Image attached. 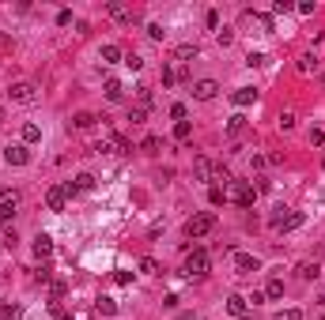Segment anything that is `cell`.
<instances>
[{"label": "cell", "instance_id": "cell-27", "mask_svg": "<svg viewBox=\"0 0 325 320\" xmlns=\"http://www.w3.org/2000/svg\"><path fill=\"white\" fill-rule=\"evenodd\" d=\"M189 132H193V124H189V121H178L174 124V140H189Z\"/></svg>", "mask_w": 325, "mask_h": 320}, {"label": "cell", "instance_id": "cell-20", "mask_svg": "<svg viewBox=\"0 0 325 320\" xmlns=\"http://www.w3.org/2000/svg\"><path fill=\"white\" fill-rule=\"evenodd\" d=\"M102 91H106V98H110V102H121V94H125L118 79H106V87H102Z\"/></svg>", "mask_w": 325, "mask_h": 320}, {"label": "cell", "instance_id": "cell-46", "mask_svg": "<svg viewBox=\"0 0 325 320\" xmlns=\"http://www.w3.org/2000/svg\"><path fill=\"white\" fill-rule=\"evenodd\" d=\"M204 23L212 26V31H219V12H208V15H204Z\"/></svg>", "mask_w": 325, "mask_h": 320}, {"label": "cell", "instance_id": "cell-22", "mask_svg": "<svg viewBox=\"0 0 325 320\" xmlns=\"http://www.w3.org/2000/svg\"><path fill=\"white\" fill-rule=\"evenodd\" d=\"M318 275H321L318 264H310V260H307V264H299V279H307V283H310V279H318Z\"/></svg>", "mask_w": 325, "mask_h": 320}, {"label": "cell", "instance_id": "cell-38", "mask_svg": "<svg viewBox=\"0 0 325 320\" xmlns=\"http://www.w3.org/2000/svg\"><path fill=\"white\" fill-rule=\"evenodd\" d=\"M163 34H167V31H163L159 23H148V38H155V42H163Z\"/></svg>", "mask_w": 325, "mask_h": 320}, {"label": "cell", "instance_id": "cell-40", "mask_svg": "<svg viewBox=\"0 0 325 320\" xmlns=\"http://www.w3.org/2000/svg\"><path fill=\"white\" fill-rule=\"evenodd\" d=\"M72 23V12L68 8H61V12H57V26H68Z\"/></svg>", "mask_w": 325, "mask_h": 320}, {"label": "cell", "instance_id": "cell-28", "mask_svg": "<svg viewBox=\"0 0 325 320\" xmlns=\"http://www.w3.org/2000/svg\"><path fill=\"white\" fill-rule=\"evenodd\" d=\"M253 23L261 26V31H269V34H272V15H261V12H253Z\"/></svg>", "mask_w": 325, "mask_h": 320}, {"label": "cell", "instance_id": "cell-29", "mask_svg": "<svg viewBox=\"0 0 325 320\" xmlns=\"http://www.w3.org/2000/svg\"><path fill=\"white\" fill-rule=\"evenodd\" d=\"M216 42H219V45H231V42H235V31H231V26H223V31H216Z\"/></svg>", "mask_w": 325, "mask_h": 320}, {"label": "cell", "instance_id": "cell-24", "mask_svg": "<svg viewBox=\"0 0 325 320\" xmlns=\"http://www.w3.org/2000/svg\"><path fill=\"white\" fill-rule=\"evenodd\" d=\"M42 140V128L38 124H23V143H38Z\"/></svg>", "mask_w": 325, "mask_h": 320}, {"label": "cell", "instance_id": "cell-25", "mask_svg": "<svg viewBox=\"0 0 325 320\" xmlns=\"http://www.w3.org/2000/svg\"><path fill=\"white\" fill-rule=\"evenodd\" d=\"M314 68H318V57H314V53H303L299 57V72H314Z\"/></svg>", "mask_w": 325, "mask_h": 320}, {"label": "cell", "instance_id": "cell-49", "mask_svg": "<svg viewBox=\"0 0 325 320\" xmlns=\"http://www.w3.org/2000/svg\"><path fill=\"white\" fill-rule=\"evenodd\" d=\"M321 320H325V313H321Z\"/></svg>", "mask_w": 325, "mask_h": 320}, {"label": "cell", "instance_id": "cell-13", "mask_svg": "<svg viewBox=\"0 0 325 320\" xmlns=\"http://www.w3.org/2000/svg\"><path fill=\"white\" fill-rule=\"evenodd\" d=\"M102 64H125L121 45H102Z\"/></svg>", "mask_w": 325, "mask_h": 320}, {"label": "cell", "instance_id": "cell-6", "mask_svg": "<svg viewBox=\"0 0 325 320\" xmlns=\"http://www.w3.org/2000/svg\"><path fill=\"white\" fill-rule=\"evenodd\" d=\"M208 264H212V260H208V253H204V249H193V253L185 256V271H189V275H204V271H208Z\"/></svg>", "mask_w": 325, "mask_h": 320}, {"label": "cell", "instance_id": "cell-19", "mask_svg": "<svg viewBox=\"0 0 325 320\" xmlns=\"http://www.w3.org/2000/svg\"><path fill=\"white\" fill-rule=\"evenodd\" d=\"M95 309H99L102 316H113V313H118V302H113V298H99V302H95Z\"/></svg>", "mask_w": 325, "mask_h": 320}, {"label": "cell", "instance_id": "cell-48", "mask_svg": "<svg viewBox=\"0 0 325 320\" xmlns=\"http://www.w3.org/2000/svg\"><path fill=\"white\" fill-rule=\"evenodd\" d=\"M8 316H15V305H0V320H8Z\"/></svg>", "mask_w": 325, "mask_h": 320}, {"label": "cell", "instance_id": "cell-8", "mask_svg": "<svg viewBox=\"0 0 325 320\" xmlns=\"http://www.w3.org/2000/svg\"><path fill=\"white\" fill-rule=\"evenodd\" d=\"M272 226L276 230H295V226H303V215L299 211H288V215H284V207H280V215H272Z\"/></svg>", "mask_w": 325, "mask_h": 320}, {"label": "cell", "instance_id": "cell-9", "mask_svg": "<svg viewBox=\"0 0 325 320\" xmlns=\"http://www.w3.org/2000/svg\"><path fill=\"white\" fill-rule=\"evenodd\" d=\"M246 309H250V302H246L242 294H231V298H227V313H231L235 320H242V316H246Z\"/></svg>", "mask_w": 325, "mask_h": 320}, {"label": "cell", "instance_id": "cell-21", "mask_svg": "<svg viewBox=\"0 0 325 320\" xmlns=\"http://www.w3.org/2000/svg\"><path fill=\"white\" fill-rule=\"evenodd\" d=\"M159 147H163L159 136H144V143H140V151H144V154H159Z\"/></svg>", "mask_w": 325, "mask_h": 320}, {"label": "cell", "instance_id": "cell-43", "mask_svg": "<svg viewBox=\"0 0 325 320\" xmlns=\"http://www.w3.org/2000/svg\"><path fill=\"white\" fill-rule=\"evenodd\" d=\"M307 140L314 143V147H318V143H325V132H321V128H310V136H307Z\"/></svg>", "mask_w": 325, "mask_h": 320}, {"label": "cell", "instance_id": "cell-23", "mask_svg": "<svg viewBox=\"0 0 325 320\" xmlns=\"http://www.w3.org/2000/svg\"><path fill=\"white\" fill-rule=\"evenodd\" d=\"M95 121H99V117H95V113H87V110H83V113H76V117H72V124H76V128H91Z\"/></svg>", "mask_w": 325, "mask_h": 320}, {"label": "cell", "instance_id": "cell-42", "mask_svg": "<svg viewBox=\"0 0 325 320\" xmlns=\"http://www.w3.org/2000/svg\"><path fill=\"white\" fill-rule=\"evenodd\" d=\"M269 189H272L269 177H257V181H253V192H269Z\"/></svg>", "mask_w": 325, "mask_h": 320}, {"label": "cell", "instance_id": "cell-41", "mask_svg": "<svg viewBox=\"0 0 325 320\" xmlns=\"http://www.w3.org/2000/svg\"><path fill=\"white\" fill-rule=\"evenodd\" d=\"M91 185H95L91 173H80V177H76V189H91Z\"/></svg>", "mask_w": 325, "mask_h": 320}, {"label": "cell", "instance_id": "cell-50", "mask_svg": "<svg viewBox=\"0 0 325 320\" xmlns=\"http://www.w3.org/2000/svg\"><path fill=\"white\" fill-rule=\"evenodd\" d=\"M242 320H246V316H242Z\"/></svg>", "mask_w": 325, "mask_h": 320}, {"label": "cell", "instance_id": "cell-39", "mask_svg": "<svg viewBox=\"0 0 325 320\" xmlns=\"http://www.w3.org/2000/svg\"><path fill=\"white\" fill-rule=\"evenodd\" d=\"M170 117H174V121H185V105L174 102V105H170Z\"/></svg>", "mask_w": 325, "mask_h": 320}, {"label": "cell", "instance_id": "cell-7", "mask_svg": "<svg viewBox=\"0 0 325 320\" xmlns=\"http://www.w3.org/2000/svg\"><path fill=\"white\" fill-rule=\"evenodd\" d=\"M216 94H219V83H216V79H197V83H193V98H197V102H212Z\"/></svg>", "mask_w": 325, "mask_h": 320}, {"label": "cell", "instance_id": "cell-2", "mask_svg": "<svg viewBox=\"0 0 325 320\" xmlns=\"http://www.w3.org/2000/svg\"><path fill=\"white\" fill-rule=\"evenodd\" d=\"M212 230H216V215H212V211H200V215H193V219H189L185 222V237H204V234H212Z\"/></svg>", "mask_w": 325, "mask_h": 320}, {"label": "cell", "instance_id": "cell-45", "mask_svg": "<svg viewBox=\"0 0 325 320\" xmlns=\"http://www.w3.org/2000/svg\"><path fill=\"white\" fill-rule=\"evenodd\" d=\"M250 166H253V170H265V166H269V158H265V154H253Z\"/></svg>", "mask_w": 325, "mask_h": 320}, {"label": "cell", "instance_id": "cell-15", "mask_svg": "<svg viewBox=\"0 0 325 320\" xmlns=\"http://www.w3.org/2000/svg\"><path fill=\"white\" fill-rule=\"evenodd\" d=\"M265 298H269V302H280L284 298V279H269V283H265Z\"/></svg>", "mask_w": 325, "mask_h": 320}, {"label": "cell", "instance_id": "cell-10", "mask_svg": "<svg viewBox=\"0 0 325 320\" xmlns=\"http://www.w3.org/2000/svg\"><path fill=\"white\" fill-rule=\"evenodd\" d=\"M235 268L242 271V275H253V271H257V256H250V253H235Z\"/></svg>", "mask_w": 325, "mask_h": 320}, {"label": "cell", "instance_id": "cell-33", "mask_svg": "<svg viewBox=\"0 0 325 320\" xmlns=\"http://www.w3.org/2000/svg\"><path fill=\"white\" fill-rule=\"evenodd\" d=\"M136 94H140V110L151 105V87H136Z\"/></svg>", "mask_w": 325, "mask_h": 320}, {"label": "cell", "instance_id": "cell-31", "mask_svg": "<svg viewBox=\"0 0 325 320\" xmlns=\"http://www.w3.org/2000/svg\"><path fill=\"white\" fill-rule=\"evenodd\" d=\"M208 200H212V207H219V203H223V200H227V192L212 185V189H208Z\"/></svg>", "mask_w": 325, "mask_h": 320}, {"label": "cell", "instance_id": "cell-36", "mask_svg": "<svg viewBox=\"0 0 325 320\" xmlns=\"http://www.w3.org/2000/svg\"><path fill=\"white\" fill-rule=\"evenodd\" d=\"M125 68H132V72H140V68H144V61H140L136 53H129V57H125Z\"/></svg>", "mask_w": 325, "mask_h": 320}, {"label": "cell", "instance_id": "cell-12", "mask_svg": "<svg viewBox=\"0 0 325 320\" xmlns=\"http://www.w3.org/2000/svg\"><path fill=\"white\" fill-rule=\"evenodd\" d=\"M231 102L235 105H253L257 102V91H253V87H238V91L231 94Z\"/></svg>", "mask_w": 325, "mask_h": 320}, {"label": "cell", "instance_id": "cell-1", "mask_svg": "<svg viewBox=\"0 0 325 320\" xmlns=\"http://www.w3.org/2000/svg\"><path fill=\"white\" fill-rule=\"evenodd\" d=\"M76 181H64V185H53L50 192H45V207L50 211H64V203H68V196H76Z\"/></svg>", "mask_w": 325, "mask_h": 320}, {"label": "cell", "instance_id": "cell-37", "mask_svg": "<svg viewBox=\"0 0 325 320\" xmlns=\"http://www.w3.org/2000/svg\"><path fill=\"white\" fill-rule=\"evenodd\" d=\"M280 128H284V132L295 128V113H280Z\"/></svg>", "mask_w": 325, "mask_h": 320}, {"label": "cell", "instance_id": "cell-17", "mask_svg": "<svg viewBox=\"0 0 325 320\" xmlns=\"http://www.w3.org/2000/svg\"><path fill=\"white\" fill-rule=\"evenodd\" d=\"M197 53H200V49H197V42H185V45H178V49H174L178 61H193Z\"/></svg>", "mask_w": 325, "mask_h": 320}, {"label": "cell", "instance_id": "cell-11", "mask_svg": "<svg viewBox=\"0 0 325 320\" xmlns=\"http://www.w3.org/2000/svg\"><path fill=\"white\" fill-rule=\"evenodd\" d=\"M31 249H34V256H38V260H45V256L53 253V241H50V234H38Z\"/></svg>", "mask_w": 325, "mask_h": 320}, {"label": "cell", "instance_id": "cell-34", "mask_svg": "<svg viewBox=\"0 0 325 320\" xmlns=\"http://www.w3.org/2000/svg\"><path fill=\"white\" fill-rule=\"evenodd\" d=\"M144 117H148V110H140V105H136V110H129V121L132 124H144Z\"/></svg>", "mask_w": 325, "mask_h": 320}, {"label": "cell", "instance_id": "cell-18", "mask_svg": "<svg viewBox=\"0 0 325 320\" xmlns=\"http://www.w3.org/2000/svg\"><path fill=\"white\" fill-rule=\"evenodd\" d=\"M242 132H246V117H242V113H235V117L227 121V136H242Z\"/></svg>", "mask_w": 325, "mask_h": 320}, {"label": "cell", "instance_id": "cell-30", "mask_svg": "<svg viewBox=\"0 0 325 320\" xmlns=\"http://www.w3.org/2000/svg\"><path fill=\"white\" fill-rule=\"evenodd\" d=\"M140 271H144V275H155V271H159L155 256H144V260H140Z\"/></svg>", "mask_w": 325, "mask_h": 320}, {"label": "cell", "instance_id": "cell-47", "mask_svg": "<svg viewBox=\"0 0 325 320\" xmlns=\"http://www.w3.org/2000/svg\"><path fill=\"white\" fill-rule=\"evenodd\" d=\"M113 279H118L121 286H129V283H132V271H118V275H113Z\"/></svg>", "mask_w": 325, "mask_h": 320}, {"label": "cell", "instance_id": "cell-14", "mask_svg": "<svg viewBox=\"0 0 325 320\" xmlns=\"http://www.w3.org/2000/svg\"><path fill=\"white\" fill-rule=\"evenodd\" d=\"M106 12L118 19V23H132V12H129L125 4H118V0H110V4H106Z\"/></svg>", "mask_w": 325, "mask_h": 320}, {"label": "cell", "instance_id": "cell-4", "mask_svg": "<svg viewBox=\"0 0 325 320\" xmlns=\"http://www.w3.org/2000/svg\"><path fill=\"white\" fill-rule=\"evenodd\" d=\"M253 185H246V181H231V200L238 203V207H253Z\"/></svg>", "mask_w": 325, "mask_h": 320}, {"label": "cell", "instance_id": "cell-44", "mask_svg": "<svg viewBox=\"0 0 325 320\" xmlns=\"http://www.w3.org/2000/svg\"><path fill=\"white\" fill-rule=\"evenodd\" d=\"M272 12H276V15H288V12H291V4H288V0H276Z\"/></svg>", "mask_w": 325, "mask_h": 320}, {"label": "cell", "instance_id": "cell-16", "mask_svg": "<svg viewBox=\"0 0 325 320\" xmlns=\"http://www.w3.org/2000/svg\"><path fill=\"white\" fill-rule=\"evenodd\" d=\"M193 173H197L200 181H212V162H208V158H197L193 162Z\"/></svg>", "mask_w": 325, "mask_h": 320}, {"label": "cell", "instance_id": "cell-26", "mask_svg": "<svg viewBox=\"0 0 325 320\" xmlns=\"http://www.w3.org/2000/svg\"><path fill=\"white\" fill-rule=\"evenodd\" d=\"M50 294H53V302H61V298L68 294V283H64V279H57V283L50 286Z\"/></svg>", "mask_w": 325, "mask_h": 320}, {"label": "cell", "instance_id": "cell-32", "mask_svg": "<svg viewBox=\"0 0 325 320\" xmlns=\"http://www.w3.org/2000/svg\"><path fill=\"white\" fill-rule=\"evenodd\" d=\"M276 320H303V309H280Z\"/></svg>", "mask_w": 325, "mask_h": 320}, {"label": "cell", "instance_id": "cell-5", "mask_svg": "<svg viewBox=\"0 0 325 320\" xmlns=\"http://www.w3.org/2000/svg\"><path fill=\"white\" fill-rule=\"evenodd\" d=\"M4 162H8V166H27V162H31L27 143H8V147H4Z\"/></svg>", "mask_w": 325, "mask_h": 320}, {"label": "cell", "instance_id": "cell-35", "mask_svg": "<svg viewBox=\"0 0 325 320\" xmlns=\"http://www.w3.org/2000/svg\"><path fill=\"white\" fill-rule=\"evenodd\" d=\"M265 61H269V57H265V53H250V57H246V64H250V68H261Z\"/></svg>", "mask_w": 325, "mask_h": 320}, {"label": "cell", "instance_id": "cell-3", "mask_svg": "<svg viewBox=\"0 0 325 320\" xmlns=\"http://www.w3.org/2000/svg\"><path fill=\"white\" fill-rule=\"evenodd\" d=\"M8 98H12V102H19V105H31V102H38V87L34 83H12V87H8Z\"/></svg>", "mask_w": 325, "mask_h": 320}]
</instances>
